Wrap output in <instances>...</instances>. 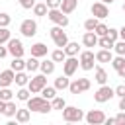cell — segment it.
<instances>
[{
	"label": "cell",
	"mask_w": 125,
	"mask_h": 125,
	"mask_svg": "<svg viewBox=\"0 0 125 125\" xmlns=\"http://www.w3.org/2000/svg\"><path fill=\"white\" fill-rule=\"evenodd\" d=\"M25 104H27L29 111H37V113H49V111H53L51 100H45L43 96H29V100Z\"/></svg>",
	"instance_id": "1"
},
{
	"label": "cell",
	"mask_w": 125,
	"mask_h": 125,
	"mask_svg": "<svg viewBox=\"0 0 125 125\" xmlns=\"http://www.w3.org/2000/svg\"><path fill=\"white\" fill-rule=\"evenodd\" d=\"M61 111H62V119L66 123H78V121L84 119V111L78 109V107H74V105H64Z\"/></svg>",
	"instance_id": "2"
},
{
	"label": "cell",
	"mask_w": 125,
	"mask_h": 125,
	"mask_svg": "<svg viewBox=\"0 0 125 125\" xmlns=\"http://www.w3.org/2000/svg\"><path fill=\"white\" fill-rule=\"evenodd\" d=\"M49 33H51L53 43H55L59 49H64V45L68 43V37H66V33L62 31V27H61V25H53V27L49 29Z\"/></svg>",
	"instance_id": "3"
},
{
	"label": "cell",
	"mask_w": 125,
	"mask_h": 125,
	"mask_svg": "<svg viewBox=\"0 0 125 125\" xmlns=\"http://www.w3.org/2000/svg\"><path fill=\"white\" fill-rule=\"evenodd\" d=\"M113 96H115L113 88L107 86V84H102V86L96 90V94H94V102H98V104H105V102H109Z\"/></svg>",
	"instance_id": "4"
},
{
	"label": "cell",
	"mask_w": 125,
	"mask_h": 125,
	"mask_svg": "<svg viewBox=\"0 0 125 125\" xmlns=\"http://www.w3.org/2000/svg\"><path fill=\"white\" fill-rule=\"evenodd\" d=\"M47 18L55 23V25H61V27H66L68 25V16L61 12V8H51L47 12Z\"/></svg>",
	"instance_id": "5"
},
{
	"label": "cell",
	"mask_w": 125,
	"mask_h": 125,
	"mask_svg": "<svg viewBox=\"0 0 125 125\" xmlns=\"http://www.w3.org/2000/svg\"><path fill=\"white\" fill-rule=\"evenodd\" d=\"M94 61H96L94 51H82L78 57V66L82 70H94Z\"/></svg>",
	"instance_id": "6"
},
{
	"label": "cell",
	"mask_w": 125,
	"mask_h": 125,
	"mask_svg": "<svg viewBox=\"0 0 125 125\" xmlns=\"http://www.w3.org/2000/svg\"><path fill=\"white\" fill-rule=\"evenodd\" d=\"M43 86H47V74H43V72L33 76V78H29V82H27V88H29L31 94H39Z\"/></svg>",
	"instance_id": "7"
},
{
	"label": "cell",
	"mask_w": 125,
	"mask_h": 125,
	"mask_svg": "<svg viewBox=\"0 0 125 125\" xmlns=\"http://www.w3.org/2000/svg\"><path fill=\"white\" fill-rule=\"evenodd\" d=\"M8 53L12 55V57H23V43H21V39H18V37H10L8 39Z\"/></svg>",
	"instance_id": "8"
},
{
	"label": "cell",
	"mask_w": 125,
	"mask_h": 125,
	"mask_svg": "<svg viewBox=\"0 0 125 125\" xmlns=\"http://www.w3.org/2000/svg\"><path fill=\"white\" fill-rule=\"evenodd\" d=\"M90 86H92V82L88 78H76L74 82L68 84V90H70V94H82V92L90 90Z\"/></svg>",
	"instance_id": "9"
},
{
	"label": "cell",
	"mask_w": 125,
	"mask_h": 125,
	"mask_svg": "<svg viewBox=\"0 0 125 125\" xmlns=\"http://www.w3.org/2000/svg\"><path fill=\"white\" fill-rule=\"evenodd\" d=\"M20 31H21V35L23 37H33L35 33H37V21L35 20H23L21 23H20Z\"/></svg>",
	"instance_id": "10"
},
{
	"label": "cell",
	"mask_w": 125,
	"mask_h": 125,
	"mask_svg": "<svg viewBox=\"0 0 125 125\" xmlns=\"http://www.w3.org/2000/svg\"><path fill=\"white\" fill-rule=\"evenodd\" d=\"M84 119H86L90 125H102V123L105 121V113H104L102 109H90V111L84 115Z\"/></svg>",
	"instance_id": "11"
},
{
	"label": "cell",
	"mask_w": 125,
	"mask_h": 125,
	"mask_svg": "<svg viewBox=\"0 0 125 125\" xmlns=\"http://www.w3.org/2000/svg\"><path fill=\"white\" fill-rule=\"evenodd\" d=\"M90 12H92V16H94V18H98V20H104V18H107V16H109L107 4H104V2H94V4L90 6Z\"/></svg>",
	"instance_id": "12"
},
{
	"label": "cell",
	"mask_w": 125,
	"mask_h": 125,
	"mask_svg": "<svg viewBox=\"0 0 125 125\" xmlns=\"http://www.w3.org/2000/svg\"><path fill=\"white\" fill-rule=\"evenodd\" d=\"M76 68H78V59H76V57H66V59L62 61V72H64L68 78L76 72Z\"/></svg>",
	"instance_id": "13"
},
{
	"label": "cell",
	"mask_w": 125,
	"mask_h": 125,
	"mask_svg": "<svg viewBox=\"0 0 125 125\" xmlns=\"http://www.w3.org/2000/svg\"><path fill=\"white\" fill-rule=\"evenodd\" d=\"M14 76H16V72H14L12 68H8V70H0V88L12 86V84H14Z\"/></svg>",
	"instance_id": "14"
},
{
	"label": "cell",
	"mask_w": 125,
	"mask_h": 125,
	"mask_svg": "<svg viewBox=\"0 0 125 125\" xmlns=\"http://www.w3.org/2000/svg\"><path fill=\"white\" fill-rule=\"evenodd\" d=\"M82 45L84 47H98V35L94 31H86L82 35Z\"/></svg>",
	"instance_id": "15"
},
{
	"label": "cell",
	"mask_w": 125,
	"mask_h": 125,
	"mask_svg": "<svg viewBox=\"0 0 125 125\" xmlns=\"http://www.w3.org/2000/svg\"><path fill=\"white\" fill-rule=\"evenodd\" d=\"M76 6H78V0H61V6H59V8H61L62 14L68 16V14H72V12L76 10Z\"/></svg>",
	"instance_id": "16"
},
{
	"label": "cell",
	"mask_w": 125,
	"mask_h": 125,
	"mask_svg": "<svg viewBox=\"0 0 125 125\" xmlns=\"http://www.w3.org/2000/svg\"><path fill=\"white\" fill-rule=\"evenodd\" d=\"M94 55H96V61H98V62H111V59H113L111 49H100V51L94 53Z\"/></svg>",
	"instance_id": "17"
},
{
	"label": "cell",
	"mask_w": 125,
	"mask_h": 125,
	"mask_svg": "<svg viewBox=\"0 0 125 125\" xmlns=\"http://www.w3.org/2000/svg\"><path fill=\"white\" fill-rule=\"evenodd\" d=\"M47 51H49V49H47V45H45V43H33V45H31V55H33V57H37V59L45 57V55H47Z\"/></svg>",
	"instance_id": "18"
},
{
	"label": "cell",
	"mask_w": 125,
	"mask_h": 125,
	"mask_svg": "<svg viewBox=\"0 0 125 125\" xmlns=\"http://www.w3.org/2000/svg\"><path fill=\"white\" fill-rule=\"evenodd\" d=\"M94 80L102 86V84H105L107 82V72H105V68H102V66H96L94 68Z\"/></svg>",
	"instance_id": "19"
},
{
	"label": "cell",
	"mask_w": 125,
	"mask_h": 125,
	"mask_svg": "<svg viewBox=\"0 0 125 125\" xmlns=\"http://www.w3.org/2000/svg\"><path fill=\"white\" fill-rule=\"evenodd\" d=\"M55 61L53 59H49V61H43V62H39V70L43 72V74H53L55 72Z\"/></svg>",
	"instance_id": "20"
},
{
	"label": "cell",
	"mask_w": 125,
	"mask_h": 125,
	"mask_svg": "<svg viewBox=\"0 0 125 125\" xmlns=\"http://www.w3.org/2000/svg\"><path fill=\"white\" fill-rule=\"evenodd\" d=\"M64 53H66V57H76V55L80 53L78 43H76V41H68V43L64 45Z\"/></svg>",
	"instance_id": "21"
},
{
	"label": "cell",
	"mask_w": 125,
	"mask_h": 125,
	"mask_svg": "<svg viewBox=\"0 0 125 125\" xmlns=\"http://www.w3.org/2000/svg\"><path fill=\"white\" fill-rule=\"evenodd\" d=\"M10 68H12L14 72H18V70H25V61H23V57H14L12 62H10Z\"/></svg>",
	"instance_id": "22"
},
{
	"label": "cell",
	"mask_w": 125,
	"mask_h": 125,
	"mask_svg": "<svg viewBox=\"0 0 125 125\" xmlns=\"http://www.w3.org/2000/svg\"><path fill=\"white\" fill-rule=\"evenodd\" d=\"M29 119H31V111L18 107V111H16V121H18V123H27Z\"/></svg>",
	"instance_id": "23"
},
{
	"label": "cell",
	"mask_w": 125,
	"mask_h": 125,
	"mask_svg": "<svg viewBox=\"0 0 125 125\" xmlns=\"http://www.w3.org/2000/svg\"><path fill=\"white\" fill-rule=\"evenodd\" d=\"M14 82H16V86H27L29 76H27L23 70H18V72H16V76H14Z\"/></svg>",
	"instance_id": "24"
},
{
	"label": "cell",
	"mask_w": 125,
	"mask_h": 125,
	"mask_svg": "<svg viewBox=\"0 0 125 125\" xmlns=\"http://www.w3.org/2000/svg\"><path fill=\"white\" fill-rule=\"evenodd\" d=\"M68 84H70V80H68L66 74H61L59 78H55V88H57V90H66Z\"/></svg>",
	"instance_id": "25"
},
{
	"label": "cell",
	"mask_w": 125,
	"mask_h": 125,
	"mask_svg": "<svg viewBox=\"0 0 125 125\" xmlns=\"http://www.w3.org/2000/svg\"><path fill=\"white\" fill-rule=\"evenodd\" d=\"M39 96H43L45 100H53V98L57 96V88H55V86H43L41 92H39Z\"/></svg>",
	"instance_id": "26"
},
{
	"label": "cell",
	"mask_w": 125,
	"mask_h": 125,
	"mask_svg": "<svg viewBox=\"0 0 125 125\" xmlns=\"http://www.w3.org/2000/svg\"><path fill=\"white\" fill-rule=\"evenodd\" d=\"M16 111H18L16 102H12V100H10V102H6V105H4V111H2V113H4L6 117H16Z\"/></svg>",
	"instance_id": "27"
},
{
	"label": "cell",
	"mask_w": 125,
	"mask_h": 125,
	"mask_svg": "<svg viewBox=\"0 0 125 125\" xmlns=\"http://www.w3.org/2000/svg\"><path fill=\"white\" fill-rule=\"evenodd\" d=\"M31 10H33V14H35L37 18H43V16H47V12H49V8H47V4H45V2H39V4H35Z\"/></svg>",
	"instance_id": "28"
},
{
	"label": "cell",
	"mask_w": 125,
	"mask_h": 125,
	"mask_svg": "<svg viewBox=\"0 0 125 125\" xmlns=\"http://www.w3.org/2000/svg\"><path fill=\"white\" fill-rule=\"evenodd\" d=\"M25 70H29V72H35V70H39V59L31 55V57L25 61Z\"/></svg>",
	"instance_id": "29"
},
{
	"label": "cell",
	"mask_w": 125,
	"mask_h": 125,
	"mask_svg": "<svg viewBox=\"0 0 125 125\" xmlns=\"http://www.w3.org/2000/svg\"><path fill=\"white\" fill-rule=\"evenodd\" d=\"M113 43H115V41H111L107 35L98 37V47H102V49H113Z\"/></svg>",
	"instance_id": "30"
},
{
	"label": "cell",
	"mask_w": 125,
	"mask_h": 125,
	"mask_svg": "<svg viewBox=\"0 0 125 125\" xmlns=\"http://www.w3.org/2000/svg\"><path fill=\"white\" fill-rule=\"evenodd\" d=\"M29 96H31V92H29V88H25V86H20V90L16 92V98H18L20 102H27Z\"/></svg>",
	"instance_id": "31"
},
{
	"label": "cell",
	"mask_w": 125,
	"mask_h": 125,
	"mask_svg": "<svg viewBox=\"0 0 125 125\" xmlns=\"http://www.w3.org/2000/svg\"><path fill=\"white\" fill-rule=\"evenodd\" d=\"M51 59H53L55 62H62V61L66 59V53H64V49H55V51L51 53Z\"/></svg>",
	"instance_id": "32"
},
{
	"label": "cell",
	"mask_w": 125,
	"mask_h": 125,
	"mask_svg": "<svg viewBox=\"0 0 125 125\" xmlns=\"http://www.w3.org/2000/svg\"><path fill=\"white\" fill-rule=\"evenodd\" d=\"M111 66H113L115 70L123 68V66H125V55H117V57H113V59H111Z\"/></svg>",
	"instance_id": "33"
},
{
	"label": "cell",
	"mask_w": 125,
	"mask_h": 125,
	"mask_svg": "<svg viewBox=\"0 0 125 125\" xmlns=\"http://www.w3.org/2000/svg\"><path fill=\"white\" fill-rule=\"evenodd\" d=\"M14 98V92L10 90V86H6V88H0V100L2 102H10Z\"/></svg>",
	"instance_id": "34"
},
{
	"label": "cell",
	"mask_w": 125,
	"mask_h": 125,
	"mask_svg": "<svg viewBox=\"0 0 125 125\" xmlns=\"http://www.w3.org/2000/svg\"><path fill=\"white\" fill-rule=\"evenodd\" d=\"M64 105H66L64 98H59V96H55V98L51 100V107H53V109H62Z\"/></svg>",
	"instance_id": "35"
},
{
	"label": "cell",
	"mask_w": 125,
	"mask_h": 125,
	"mask_svg": "<svg viewBox=\"0 0 125 125\" xmlns=\"http://www.w3.org/2000/svg\"><path fill=\"white\" fill-rule=\"evenodd\" d=\"M98 21H100V20H98V18H94V16H92V18H88V20L84 21V29H86V31H94V27L98 25Z\"/></svg>",
	"instance_id": "36"
},
{
	"label": "cell",
	"mask_w": 125,
	"mask_h": 125,
	"mask_svg": "<svg viewBox=\"0 0 125 125\" xmlns=\"http://www.w3.org/2000/svg\"><path fill=\"white\" fill-rule=\"evenodd\" d=\"M113 51H115L117 55H125V41H123V39H117V41L113 43Z\"/></svg>",
	"instance_id": "37"
},
{
	"label": "cell",
	"mask_w": 125,
	"mask_h": 125,
	"mask_svg": "<svg viewBox=\"0 0 125 125\" xmlns=\"http://www.w3.org/2000/svg\"><path fill=\"white\" fill-rule=\"evenodd\" d=\"M10 37H12L10 29H8V27H0V45L8 43V39H10Z\"/></svg>",
	"instance_id": "38"
},
{
	"label": "cell",
	"mask_w": 125,
	"mask_h": 125,
	"mask_svg": "<svg viewBox=\"0 0 125 125\" xmlns=\"http://www.w3.org/2000/svg\"><path fill=\"white\" fill-rule=\"evenodd\" d=\"M94 33H96L98 37L105 35V33H107V25H105V23H102V21H98V25L94 27Z\"/></svg>",
	"instance_id": "39"
},
{
	"label": "cell",
	"mask_w": 125,
	"mask_h": 125,
	"mask_svg": "<svg viewBox=\"0 0 125 125\" xmlns=\"http://www.w3.org/2000/svg\"><path fill=\"white\" fill-rule=\"evenodd\" d=\"M10 21H12L10 14H6V12H0V27H8V25H10Z\"/></svg>",
	"instance_id": "40"
},
{
	"label": "cell",
	"mask_w": 125,
	"mask_h": 125,
	"mask_svg": "<svg viewBox=\"0 0 125 125\" xmlns=\"http://www.w3.org/2000/svg\"><path fill=\"white\" fill-rule=\"evenodd\" d=\"M111 41H117L119 39V29H115V27H107V33H105Z\"/></svg>",
	"instance_id": "41"
},
{
	"label": "cell",
	"mask_w": 125,
	"mask_h": 125,
	"mask_svg": "<svg viewBox=\"0 0 125 125\" xmlns=\"http://www.w3.org/2000/svg\"><path fill=\"white\" fill-rule=\"evenodd\" d=\"M20 2V6L23 8V10H31L33 6H35V0H18Z\"/></svg>",
	"instance_id": "42"
},
{
	"label": "cell",
	"mask_w": 125,
	"mask_h": 125,
	"mask_svg": "<svg viewBox=\"0 0 125 125\" xmlns=\"http://www.w3.org/2000/svg\"><path fill=\"white\" fill-rule=\"evenodd\" d=\"M113 92H115V96L123 98V96H125V84H119V86H115V88H113Z\"/></svg>",
	"instance_id": "43"
},
{
	"label": "cell",
	"mask_w": 125,
	"mask_h": 125,
	"mask_svg": "<svg viewBox=\"0 0 125 125\" xmlns=\"http://www.w3.org/2000/svg\"><path fill=\"white\" fill-rule=\"evenodd\" d=\"M115 123H119V125H125V111H119V113L115 115Z\"/></svg>",
	"instance_id": "44"
},
{
	"label": "cell",
	"mask_w": 125,
	"mask_h": 125,
	"mask_svg": "<svg viewBox=\"0 0 125 125\" xmlns=\"http://www.w3.org/2000/svg\"><path fill=\"white\" fill-rule=\"evenodd\" d=\"M45 4H47V8L51 10V8H59V6H61V0H45Z\"/></svg>",
	"instance_id": "45"
},
{
	"label": "cell",
	"mask_w": 125,
	"mask_h": 125,
	"mask_svg": "<svg viewBox=\"0 0 125 125\" xmlns=\"http://www.w3.org/2000/svg\"><path fill=\"white\" fill-rule=\"evenodd\" d=\"M6 55H8V47H2L0 45V59H4Z\"/></svg>",
	"instance_id": "46"
},
{
	"label": "cell",
	"mask_w": 125,
	"mask_h": 125,
	"mask_svg": "<svg viewBox=\"0 0 125 125\" xmlns=\"http://www.w3.org/2000/svg\"><path fill=\"white\" fill-rule=\"evenodd\" d=\"M119 109H121V111H125V96H123V98H119Z\"/></svg>",
	"instance_id": "47"
},
{
	"label": "cell",
	"mask_w": 125,
	"mask_h": 125,
	"mask_svg": "<svg viewBox=\"0 0 125 125\" xmlns=\"http://www.w3.org/2000/svg\"><path fill=\"white\" fill-rule=\"evenodd\" d=\"M115 72H117V76H119V78H125V66H123V68H119V70H115Z\"/></svg>",
	"instance_id": "48"
},
{
	"label": "cell",
	"mask_w": 125,
	"mask_h": 125,
	"mask_svg": "<svg viewBox=\"0 0 125 125\" xmlns=\"http://www.w3.org/2000/svg\"><path fill=\"white\" fill-rule=\"evenodd\" d=\"M104 123H107V125H113L115 123V117H105V121Z\"/></svg>",
	"instance_id": "49"
},
{
	"label": "cell",
	"mask_w": 125,
	"mask_h": 125,
	"mask_svg": "<svg viewBox=\"0 0 125 125\" xmlns=\"http://www.w3.org/2000/svg\"><path fill=\"white\" fill-rule=\"evenodd\" d=\"M119 39H123V41H125V25L119 29Z\"/></svg>",
	"instance_id": "50"
},
{
	"label": "cell",
	"mask_w": 125,
	"mask_h": 125,
	"mask_svg": "<svg viewBox=\"0 0 125 125\" xmlns=\"http://www.w3.org/2000/svg\"><path fill=\"white\" fill-rule=\"evenodd\" d=\"M102 2H104V4H111L113 0H102Z\"/></svg>",
	"instance_id": "51"
},
{
	"label": "cell",
	"mask_w": 125,
	"mask_h": 125,
	"mask_svg": "<svg viewBox=\"0 0 125 125\" xmlns=\"http://www.w3.org/2000/svg\"><path fill=\"white\" fill-rule=\"evenodd\" d=\"M123 12H125V2H123Z\"/></svg>",
	"instance_id": "52"
}]
</instances>
